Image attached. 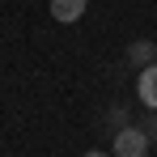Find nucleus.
<instances>
[{"label": "nucleus", "instance_id": "f257e3e1", "mask_svg": "<svg viewBox=\"0 0 157 157\" xmlns=\"http://www.w3.org/2000/svg\"><path fill=\"white\" fill-rule=\"evenodd\" d=\"M144 153H149V132H140V128L115 132V157H144Z\"/></svg>", "mask_w": 157, "mask_h": 157}, {"label": "nucleus", "instance_id": "7ed1b4c3", "mask_svg": "<svg viewBox=\"0 0 157 157\" xmlns=\"http://www.w3.org/2000/svg\"><path fill=\"white\" fill-rule=\"evenodd\" d=\"M85 4H89V0H51V17L64 21V26H68V21H81Z\"/></svg>", "mask_w": 157, "mask_h": 157}, {"label": "nucleus", "instance_id": "39448f33", "mask_svg": "<svg viewBox=\"0 0 157 157\" xmlns=\"http://www.w3.org/2000/svg\"><path fill=\"white\" fill-rule=\"evenodd\" d=\"M85 157H110V153H102V149H89V153H85Z\"/></svg>", "mask_w": 157, "mask_h": 157}, {"label": "nucleus", "instance_id": "20e7f679", "mask_svg": "<svg viewBox=\"0 0 157 157\" xmlns=\"http://www.w3.org/2000/svg\"><path fill=\"white\" fill-rule=\"evenodd\" d=\"M128 59L140 64V68H149V64H157V47H153V43H132V47H128Z\"/></svg>", "mask_w": 157, "mask_h": 157}, {"label": "nucleus", "instance_id": "f03ea898", "mask_svg": "<svg viewBox=\"0 0 157 157\" xmlns=\"http://www.w3.org/2000/svg\"><path fill=\"white\" fill-rule=\"evenodd\" d=\"M136 94H140V102H144V110H157V64H149V68H140V81H136Z\"/></svg>", "mask_w": 157, "mask_h": 157}]
</instances>
